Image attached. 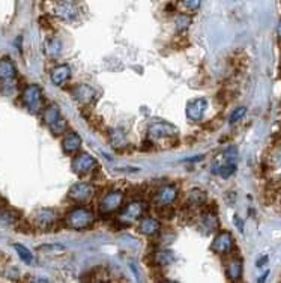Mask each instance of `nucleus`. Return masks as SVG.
Masks as SVG:
<instances>
[{"mask_svg": "<svg viewBox=\"0 0 281 283\" xmlns=\"http://www.w3.org/2000/svg\"><path fill=\"white\" fill-rule=\"evenodd\" d=\"M94 194H95V187L88 182H77L69 188V197L75 202L89 201Z\"/></svg>", "mask_w": 281, "mask_h": 283, "instance_id": "423d86ee", "label": "nucleus"}, {"mask_svg": "<svg viewBox=\"0 0 281 283\" xmlns=\"http://www.w3.org/2000/svg\"><path fill=\"white\" fill-rule=\"evenodd\" d=\"M203 223H205V226H206V228H208L209 231L217 229V226H218V220H217V217H215L214 214H211V212L205 214V217H203Z\"/></svg>", "mask_w": 281, "mask_h": 283, "instance_id": "a878e982", "label": "nucleus"}, {"mask_svg": "<svg viewBox=\"0 0 281 283\" xmlns=\"http://www.w3.org/2000/svg\"><path fill=\"white\" fill-rule=\"evenodd\" d=\"M138 231L143 235L154 237L159 231V221L154 217H143L138 223Z\"/></svg>", "mask_w": 281, "mask_h": 283, "instance_id": "4468645a", "label": "nucleus"}, {"mask_svg": "<svg viewBox=\"0 0 281 283\" xmlns=\"http://www.w3.org/2000/svg\"><path fill=\"white\" fill-rule=\"evenodd\" d=\"M226 271H227V276H229L230 280H233V282L239 280L241 276H242V261L238 259V258L230 259L229 264H227Z\"/></svg>", "mask_w": 281, "mask_h": 283, "instance_id": "a211bd4d", "label": "nucleus"}, {"mask_svg": "<svg viewBox=\"0 0 281 283\" xmlns=\"http://www.w3.org/2000/svg\"><path fill=\"white\" fill-rule=\"evenodd\" d=\"M35 220L38 223V226H41V228H47V226H50L53 221H54V212L51 210H39L36 214H35Z\"/></svg>", "mask_w": 281, "mask_h": 283, "instance_id": "6ab92c4d", "label": "nucleus"}, {"mask_svg": "<svg viewBox=\"0 0 281 283\" xmlns=\"http://www.w3.org/2000/svg\"><path fill=\"white\" fill-rule=\"evenodd\" d=\"M78 14V6L74 2H58L54 3V15H58L61 20L74 21Z\"/></svg>", "mask_w": 281, "mask_h": 283, "instance_id": "9d476101", "label": "nucleus"}, {"mask_svg": "<svg viewBox=\"0 0 281 283\" xmlns=\"http://www.w3.org/2000/svg\"><path fill=\"white\" fill-rule=\"evenodd\" d=\"M182 5L189 11H197L200 8V2H197V0H188V2H184Z\"/></svg>", "mask_w": 281, "mask_h": 283, "instance_id": "c85d7f7f", "label": "nucleus"}, {"mask_svg": "<svg viewBox=\"0 0 281 283\" xmlns=\"http://www.w3.org/2000/svg\"><path fill=\"white\" fill-rule=\"evenodd\" d=\"M176 197H178V188L175 185H164V187H161L156 191L154 201H155L156 205L165 208V207L170 205L172 202H175Z\"/></svg>", "mask_w": 281, "mask_h": 283, "instance_id": "1a4fd4ad", "label": "nucleus"}, {"mask_svg": "<svg viewBox=\"0 0 281 283\" xmlns=\"http://www.w3.org/2000/svg\"><path fill=\"white\" fill-rule=\"evenodd\" d=\"M23 104L32 113H38L42 108V89L38 84H29L21 95Z\"/></svg>", "mask_w": 281, "mask_h": 283, "instance_id": "f03ea898", "label": "nucleus"}, {"mask_svg": "<svg viewBox=\"0 0 281 283\" xmlns=\"http://www.w3.org/2000/svg\"><path fill=\"white\" fill-rule=\"evenodd\" d=\"M154 259L158 265H168L175 261V254L170 250H159L155 253Z\"/></svg>", "mask_w": 281, "mask_h": 283, "instance_id": "412c9836", "label": "nucleus"}, {"mask_svg": "<svg viewBox=\"0 0 281 283\" xmlns=\"http://www.w3.org/2000/svg\"><path fill=\"white\" fill-rule=\"evenodd\" d=\"M277 31H278V36L281 38V21H280V24H278V29H277Z\"/></svg>", "mask_w": 281, "mask_h": 283, "instance_id": "473e14b6", "label": "nucleus"}, {"mask_svg": "<svg viewBox=\"0 0 281 283\" xmlns=\"http://www.w3.org/2000/svg\"><path fill=\"white\" fill-rule=\"evenodd\" d=\"M124 205V193L121 191H110L104 196L99 204V211L102 214H113L119 211Z\"/></svg>", "mask_w": 281, "mask_h": 283, "instance_id": "20e7f679", "label": "nucleus"}, {"mask_svg": "<svg viewBox=\"0 0 281 283\" xmlns=\"http://www.w3.org/2000/svg\"><path fill=\"white\" fill-rule=\"evenodd\" d=\"M245 113H247V108L245 107H238L232 115H230V124H235L238 121H241L244 116H245Z\"/></svg>", "mask_w": 281, "mask_h": 283, "instance_id": "bb28decb", "label": "nucleus"}, {"mask_svg": "<svg viewBox=\"0 0 281 283\" xmlns=\"http://www.w3.org/2000/svg\"><path fill=\"white\" fill-rule=\"evenodd\" d=\"M5 205H6L5 199H3V197H2V196H0V210H2V208H5Z\"/></svg>", "mask_w": 281, "mask_h": 283, "instance_id": "7c9ffc66", "label": "nucleus"}, {"mask_svg": "<svg viewBox=\"0 0 281 283\" xmlns=\"http://www.w3.org/2000/svg\"><path fill=\"white\" fill-rule=\"evenodd\" d=\"M149 139H167V137H175L178 136V128L173 127L172 124H167V122H156L154 125L149 127Z\"/></svg>", "mask_w": 281, "mask_h": 283, "instance_id": "6e6552de", "label": "nucleus"}, {"mask_svg": "<svg viewBox=\"0 0 281 283\" xmlns=\"http://www.w3.org/2000/svg\"><path fill=\"white\" fill-rule=\"evenodd\" d=\"M14 248H15L17 254H18L23 262H26V264H32L33 262V254H32V251L29 248H26L21 244H14Z\"/></svg>", "mask_w": 281, "mask_h": 283, "instance_id": "4be33fe9", "label": "nucleus"}, {"mask_svg": "<svg viewBox=\"0 0 281 283\" xmlns=\"http://www.w3.org/2000/svg\"><path fill=\"white\" fill-rule=\"evenodd\" d=\"M61 50H62V44H61V41L59 39H56V38H53V39H48L47 41V44H45V51H47V54L48 56H58L59 53H61Z\"/></svg>", "mask_w": 281, "mask_h": 283, "instance_id": "5701e85b", "label": "nucleus"}, {"mask_svg": "<svg viewBox=\"0 0 281 283\" xmlns=\"http://www.w3.org/2000/svg\"><path fill=\"white\" fill-rule=\"evenodd\" d=\"M44 122L50 127L54 134H61L66 130V122L61 116V111L58 106H48L44 110Z\"/></svg>", "mask_w": 281, "mask_h": 283, "instance_id": "7ed1b4c3", "label": "nucleus"}, {"mask_svg": "<svg viewBox=\"0 0 281 283\" xmlns=\"http://www.w3.org/2000/svg\"><path fill=\"white\" fill-rule=\"evenodd\" d=\"M69 75H71L69 67L68 65H59L51 71V81L56 84V86H62V84L69 78Z\"/></svg>", "mask_w": 281, "mask_h": 283, "instance_id": "f3484780", "label": "nucleus"}, {"mask_svg": "<svg viewBox=\"0 0 281 283\" xmlns=\"http://www.w3.org/2000/svg\"><path fill=\"white\" fill-rule=\"evenodd\" d=\"M96 167V160L94 157H91L89 154H77L75 158L72 160V171L78 175H84L92 172Z\"/></svg>", "mask_w": 281, "mask_h": 283, "instance_id": "39448f33", "label": "nucleus"}, {"mask_svg": "<svg viewBox=\"0 0 281 283\" xmlns=\"http://www.w3.org/2000/svg\"><path fill=\"white\" fill-rule=\"evenodd\" d=\"M233 247H235V241L229 232H219L214 238V243H212V250L215 253H219V254L229 253L230 250H233Z\"/></svg>", "mask_w": 281, "mask_h": 283, "instance_id": "9b49d317", "label": "nucleus"}, {"mask_svg": "<svg viewBox=\"0 0 281 283\" xmlns=\"http://www.w3.org/2000/svg\"><path fill=\"white\" fill-rule=\"evenodd\" d=\"M146 210H148V205H146L145 202H140V201L131 202V204H128V205L122 210V212H121V220L129 223V221H134V220H137V218H143L142 215L146 212Z\"/></svg>", "mask_w": 281, "mask_h": 283, "instance_id": "0eeeda50", "label": "nucleus"}, {"mask_svg": "<svg viewBox=\"0 0 281 283\" xmlns=\"http://www.w3.org/2000/svg\"><path fill=\"white\" fill-rule=\"evenodd\" d=\"M94 223V212L86 208H74L66 214V224L71 229H86Z\"/></svg>", "mask_w": 281, "mask_h": 283, "instance_id": "f257e3e1", "label": "nucleus"}, {"mask_svg": "<svg viewBox=\"0 0 281 283\" xmlns=\"http://www.w3.org/2000/svg\"><path fill=\"white\" fill-rule=\"evenodd\" d=\"M205 201H206V194L202 190H192L188 194V202L192 205H203Z\"/></svg>", "mask_w": 281, "mask_h": 283, "instance_id": "b1692460", "label": "nucleus"}, {"mask_svg": "<svg viewBox=\"0 0 281 283\" xmlns=\"http://www.w3.org/2000/svg\"><path fill=\"white\" fill-rule=\"evenodd\" d=\"M165 283H176V282H173V280H168V282H165Z\"/></svg>", "mask_w": 281, "mask_h": 283, "instance_id": "72a5a7b5", "label": "nucleus"}, {"mask_svg": "<svg viewBox=\"0 0 281 283\" xmlns=\"http://www.w3.org/2000/svg\"><path fill=\"white\" fill-rule=\"evenodd\" d=\"M31 283H50L47 279H41V277H35Z\"/></svg>", "mask_w": 281, "mask_h": 283, "instance_id": "c756f323", "label": "nucleus"}, {"mask_svg": "<svg viewBox=\"0 0 281 283\" xmlns=\"http://www.w3.org/2000/svg\"><path fill=\"white\" fill-rule=\"evenodd\" d=\"M15 74H17L15 65L8 58L0 59V83L12 84L14 78H15Z\"/></svg>", "mask_w": 281, "mask_h": 283, "instance_id": "ddd939ff", "label": "nucleus"}, {"mask_svg": "<svg viewBox=\"0 0 281 283\" xmlns=\"http://www.w3.org/2000/svg\"><path fill=\"white\" fill-rule=\"evenodd\" d=\"M74 97L77 101L83 104H89L95 98V91L91 86H88V84H80V86L74 89Z\"/></svg>", "mask_w": 281, "mask_h": 283, "instance_id": "dca6fc26", "label": "nucleus"}, {"mask_svg": "<svg viewBox=\"0 0 281 283\" xmlns=\"http://www.w3.org/2000/svg\"><path fill=\"white\" fill-rule=\"evenodd\" d=\"M208 108V101L205 98H195L187 104V116L191 121H200Z\"/></svg>", "mask_w": 281, "mask_h": 283, "instance_id": "f8f14e48", "label": "nucleus"}, {"mask_svg": "<svg viewBox=\"0 0 281 283\" xmlns=\"http://www.w3.org/2000/svg\"><path fill=\"white\" fill-rule=\"evenodd\" d=\"M39 250L48 251V253H61V251H65V247L61 244H47V246L39 247Z\"/></svg>", "mask_w": 281, "mask_h": 283, "instance_id": "cd10ccee", "label": "nucleus"}, {"mask_svg": "<svg viewBox=\"0 0 281 283\" xmlns=\"http://www.w3.org/2000/svg\"><path fill=\"white\" fill-rule=\"evenodd\" d=\"M81 146V137L77 133H68L63 137L62 148L66 154H75Z\"/></svg>", "mask_w": 281, "mask_h": 283, "instance_id": "2eb2a0df", "label": "nucleus"}, {"mask_svg": "<svg viewBox=\"0 0 281 283\" xmlns=\"http://www.w3.org/2000/svg\"><path fill=\"white\" fill-rule=\"evenodd\" d=\"M108 139H110V143L116 149H121L126 145V137L124 134V131H121V130H111L108 134Z\"/></svg>", "mask_w": 281, "mask_h": 283, "instance_id": "aec40b11", "label": "nucleus"}, {"mask_svg": "<svg viewBox=\"0 0 281 283\" xmlns=\"http://www.w3.org/2000/svg\"><path fill=\"white\" fill-rule=\"evenodd\" d=\"M189 24H191V17H188L185 14H181L176 17V29L179 32H184L185 29H188Z\"/></svg>", "mask_w": 281, "mask_h": 283, "instance_id": "393cba45", "label": "nucleus"}, {"mask_svg": "<svg viewBox=\"0 0 281 283\" xmlns=\"http://www.w3.org/2000/svg\"><path fill=\"white\" fill-rule=\"evenodd\" d=\"M266 277H268V273H266V274H263V276H262V279H259V282H257V283H265Z\"/></svg>", "mask_w": 281, "mask_h": 283, "instance_id": "2f4dec72", "label": "nucleus"}]
</instances>
